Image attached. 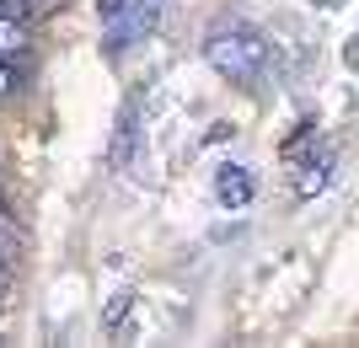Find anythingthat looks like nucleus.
<instances>
[{
    "label": "nucleus",
    "mask_w": 359,
    "mask_h": 348,
    "mask_svg": "<svg viewBox=\"0 0 359 348\" xmlns=\"http://www.w3.org/2000/svg\"><path fill=\"white\" fill-rule=\"evenodd\" d=\"M204 60L231 86H257V81L269 76V38L257 27H247V22H220L204 38Z\"/></svg>",
    "instance_id": "1"
},
{
    "label": "nucleus",
    "mask_w": 359,
    "mask_h": 348,
    "mask_svg": "<svg viewBox=\"0 0 359 348\" xmlns=\"http://www.w3.org/2000/svg\"><path fill=\"white\" fill-rule=\"evenodd\" d=\"M102 16V48L113 60H123L135 43H145L156 22H161V0H97Z\"/></svg>",
    "instance_id": "2"
},
{
    "label": "nucleus",
    "mask_w": 359,
    "mask_h": 348,
    "mask_svg": "<svg viewBox=\"0 0 359 348\" xmlns=\"http://www.w3.org/2000/svg\"><path fill=\"white\" fill-rule=\"evenodd\" d=\"M257 193V182L247 167H220V177H215V198H220L225 209H247Z\"/></svg>",
    "instance_id": "3"
},
{
    "label": "nucleus",
    "mask_w": 359,
    "mask_h": 348,
    "mask_svg": "<svg viewBox=\"0 0 359 348\" xmlns=\"http://www.w3.org/2000/svg\"><path fill=\"white\" fill-rule=\"evenodd\" d=\"M135 134H140V107L135 102H123V113H118V134H113V167H129L135 161Z\"/></svg>",
    "instance_id": "4"
},
{
    "label": "nucleus",
    "mask_w": 359,
    "mask_h": 348,
    "mask_svg": "<svg viewBox=\"0 0 359 348\" xmlns=\"http://www.w3.org/2000/svg\"><path fill=\"white\" fill-rule=\"evenodd\" d=\"M27 43H32L27 22H22V16H11V11H0V60H22V54H27Z\"/></svg>",
    "instance_id": "5"
},
{
    "label": "nucleus",
    "mask_w": 359,
    "mask_h": 348,
    "mask_svg": "<svg viewBox=\"0 0 359 348\" xmlns=\"http://www.w3.org/2000/svg\"><path fill=\"white\" fill-rule=\"evenodd\" d=\"M54 6H65V0H0V11L22 16V22H32V16H48Z\"/></svg>",
    "instance_id": "6"
},
{
    "label": "nucleus",
    "mask_w": 359,
    "mask_h": 348,
    "mask_svg": "<svg viewBox=\"0 0 359 348\" xmlns=\"http://www.w3.org/2000/svg\"><path fill=\"white\" fill-rule=\"evenodd\" d=\"M16 91H22V64L0 60V97H16Z\"/></svg>",
    "instance_id": "7"
},
{
    "label": "nucleus",
    "mask_w": 359,
    "mask_h": 348,
    "mask_svg": "<svg viewBox=\"0 0 359 348\" xmlns=\"http://www.w3.org/2000/svg\"><path fill=\"white\" fill-rule=\"evenodd\" d=\"M6 284H11V263H6V252H0V295H6Z\"/></svg>",
    "instance_id": "8"
},
{
    "label": "nucleus",
    "mask_w": 359,
    "mask_h": 348,
    "mask_svg": "<svg viewBox=\"0 0 359 348\" xmlns=\"http://www.w3.org/2000/svg\"><path fill=\"white\" fill-rule=\"evenodd\" d=\"M0 220H6V198H0Z\"/></svg>",
    "instance_id": "9"
}]
</instances>
